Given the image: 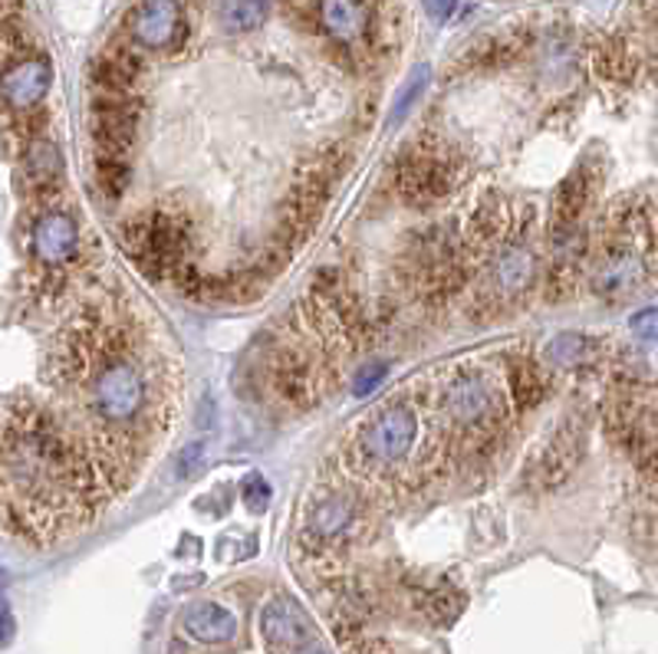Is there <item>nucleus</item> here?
I'll use <instances>...</instances> for the list:
<instances>
[{"mask_svg": "<svg viewBox=\"0 0 658 654\" xmlns=\"http://www.w3.org/2000/svg\"><path fill=\"white\" fill-rule=\"evenodd\" d=\"M270 382L274 388L297 408H307L316 401L320 382H316V365L293 346H284L274 362H270Z\"/></svg>", "mask_w": 658, "mask_h": 654, "instance_id": "11", "label": "nucleus"}, {"mask_svg": "<svg viewBox=\"0 0 658 654\" xmlns=\"http://www.w3.org/2000/svg\"><path fill=\"white\" fill-rule=\"evenodd\" d=\"M461 182V162L448 145H415L399 165V195L408 205H438Z\"/></svg>", "mask_w": 658, "mask_h": 654, "instance_id": "3", "label": "nucleus"}, {"mask_svg": "<svg viewBox=\"0 0 658 654\" xmlns=\"http://www.w3.org/2000/svg\"><path fill=\"white\" fill-rule=\"evenodd\" d=\"M415 441H418V414H415L412 405L395 401V405H385L376 418L366 421L356 444H359V454H362L366 464L395 467L412 454Z\"/></svg>", "mask_w": 658, "mask_h": 654, "instance_id": "5", "label": "nucleus"}, {"mask_svg": "<svg viewBox=\"0 0 658 654\" xmlns=\"http://www.w3.org/2000/svg\"><path fill=\"white\" fill-rule=\"evenodd\" d=\"M507 237V205L497 198H487L474 208L467 224V244L471 250H494Z\"/></svg>", "mask_w": 658, "mask_h": 654, "instance_id": "18", "label": "nucleus"}, {"mask_svg": "<svg viewBox=\"0 0 658 654\" xmlns=\"http://www.w3.org/2000/svg\"><path fill=\"white\" fill-rule=\"evenodd\" d=\"M126 250L132 260L149 273V277H165L175 273L192 250V231L185 221L165 211H149L136 221L126 224L123 231Z\"/></svg>", "mask_w": 658, "mask_h": 654, "instance_id": "2", "label": "nucleus"}, {"mask_svg": "<svg viewBox=\"0 0 658 654\" xmlns=\"http://www.w3.org/2000/svg\"><path fill=\"white\" fill-rule=\"evenodd\" d=\"M270 483L261 477V474H251L247 480H244V487H241V500H244V506L251 510V513H264L267 506H270Z\"/></svg>", "mask_w": 658, "mask_h": 654, "instance_id": "27", "label": "nucleus"}, {"mask_svg": "<svg viewBox=\"0 0 658 654\" xmlns=\"http://www.w3.org/2000/svg\"><path fill=\"white\" fill-rule=\"evenodd\" d=\"M632 329H635L642 339H651V336H655V310H651V306L638 310V313L632 316Z\"/></svg>", "mask_w": 658, "mask_h": 654, "instance_id": "30", "label": "nucleus"}, {"mask_svg": "<svg viewBox=\"0 0 658 654\" xmlns=\"http://www.w3.org/2000/svg\"><path fill=\"white\" fill-rule=\"evenodd\" d=\"M34 250L44 264H67L77 257L80 250V234H77V224L60 214V211H50L44 214L37 224H34Z\"/></svg>", "mask_w": 658, "mask_h": 654, "instance_id": "13", "label": "nucleus"}, {"mask_svg": "<svg viewBox=\"0 0 658 654\" xmlns=\"http://www.w3.org/2000/svg\"><path fill=\"white\" fill-rule=\"evenodd\" d=\"M132 37L149 50H165L185 37V14L178 0H142L132 14Z\"/></svg>", "mask_w": 658, "mask_h": 654, "instance_id": "9", "label": "nucleus"}, {"mask_svg": "<svg viewBox=\"0 0 658 654\" xmlns=\"http://www.w3.org/2000/svg\"><path fill=\"white\" fill-rule=\"evenodd\" d=\"M553 365H576L582 362L586 355V336L582 332H559L556 339L546 342V352H543Z\"/></svg>", "mask_w": 658, "mask_h": 654, "instance_id": "25", "label": "nucleus"}, {"mask_svg": "<svg viewBox=\"0 0 658 654\" xmlns=\"http://www.w3.org/2000/svg\"><path fill=\"white\" fill-rule=\"evenodd\" d=\"M320 21L323 31L339 44H356L366 31V11L359 0H323Z\"/></svg>", "mask_w": 658, "mask_h": 654, "instance_id": "19", "label": "nucleus"}, {"mask_svg": "<svg viewBox=\"0 0 658 654\" xmlns=\"http://www.w3.org/2000/svg\"><path fill=\"white\" fill-rule=\"evenodd\" d=\"M297 654H330V651L323 644H316V641H307V644L297 647Z\"/></svg>", "mask_w": 658, "mask_h": 654, "instance_id": "33", "label": "nucleus"}, {"mask_svg": "<svg viewBox=\"0 0 658 654\" xmlns=\"http://www.w3.org/2000/svg\"><path fill=\"white\" fill-rule=\"evenodd\" d=\"M533 270H536V260H533V250L527 244V237H504L497 247H494V260H490V270H487V283H490V293L497 303H513L520 300L530 283H533Z\"/></svg>", "mask_w": 658, "mask_h": 654, "instance_id": "7", "label": "nucleus"}, {"mask_svg": "<svg viewBox=\"0 0 658 654\" xmlns=\"http://www.w3.org/2000/svg\"><path fill=\"white\" fill-rule=\"evenodd\" d=\"M261 631H264V641L274 647V651H287V647H300L307 644L310 638V621L307 615L290 605V602H274L264 608L261 615Z\"/></svg>", "mask_w": 658, "mask_h": 654, "instance_id": "14", "label": "nucleus"}, {"mask_svg": "<svg viewBox=\"0 0 658 654\" xmlns=\"http://www.w3.org/2000/svg\"><path fill=\"white\" fill-rule=\"evenodd\" d=\"M586 451V431L576 418H566L540 447L533 457H527L523 483L533 490H553L559 487L579 464Z\"/></svg>", "mask_w": 658, "mask_h": 654, "instance_id": "6", "label": "nucleus"}, {"mask_svg": "<svg viewBox=\"0 0 658 654\" xmlns=\"http://www.w3.org/2000/svg\"><path fill=\"white\" fill-rule=\"evenodd\" d=\"M428 80H431V70H428V67H418V70L408 77L405 90L399 93V100H395V106H392V116H389V122H402V119L412 113V106H415V103H418V96L425 93Z\"/></svg>", "mask_w": 658, "mask_h": 654, "instance_id": "26", "label": "nucleus"}, {"mask_svg": "<svg viewBox=\"0 0 658 654\" xmlns=\"http://www.w3.org/2000/svg\"><path fill=\"white\" fill-rule=\"evenodd\" d=\"M441 408L448 421L467 434H490L500 424V398L490 382L474 369H458L445 385Z\"/></svg>", "mask_w": 658, "mask_h": 654, "instance_id": "4", "label": "nucleus"}, {"mask_svg": "<svg viewBox=\"0 0 658 654\" xmlns=\"http://www.w3.org/2000/svg\"><path fill=\"white\" fill-rule=\"evenodd\" d=\"M100 93H132L139 80V60L126 50H106L93 70Z\"/></svg>", "mask_w": 658, "mask_h": 654, "instance_id": "20", "label": "nucleus"}, {"mask_svg": "<svg viewBox=\"0 0 658 654\" xmlns=\"http://www.w3.org/2000/svg\"><path fill=\"white\" fill-rule=\"evenodd\" d=\"M385 375H389V365H385V362H366V365L356 372V378H353V395H369V392H376V388L385 382Z\"/></svg>", "mask_w": 658, "mask_h": 654, "instance_id": "28", "label": "nucleus"}, {"mask_svg": "<svg viewBox=\"0 0 658 654\" xmlns=\"http://www.w3.org/2000/svg\"><path fill=\"white\" fill-rule=\"evenodd\" d=\"M14 631H18V624H14V611H11L4 592H0V647H8V644L14 641Z\"/></svg>", "mask_w": 658, "mask_h": 654, "instance_id": "29", "label": "nucleus"}, {"mask_svg": "<svg viewBox=\"0 0 658 654\" xmlns=\"http://www.w3.org/2000/svg\"><path fill=\"white\" fill-rule=\"evenodd\" d=\"M507 392H510V401H513L517 411H530L543 398V375L527 359L523 362H510V369H507Z\"/></svg>", "mask_w": 658, "mask_h": 654, "instance_id": "21", "label": "nucleus"}, {"mask_svg": "<svg viewBox=\"0 0 658 654\" xmlns=\"http://www.w3.org/2000/svg\"><path fill=\"white\" fill-rule=\"evenodd\" d=\"M24 178L34 195H50L64 182V155L54 142H34L24 155Z\"/></svg>", "mask_w": 658, "mask_h": 654, "instance_id": "17", "label": "nucleus"}, {"mask_svg": "<svg viewBox=\"0 0 658 654\" xmlns=\"http://www.w3.org/2000/svg\"><path fill=\"white\" fill-rule=\"evenodd\" d=\"M596 63H599L602 77H609V80H628L632 70H635V60H632L628 47L619 44V40H605V44L599 47Z\"/></svg>", "mask_w": 658, "mask_h": 654, "instance_id": "24", "label": "nucleus"}, {"mask_svg": "<svg viewBox=\"0 0 658 654\" xmlns=\"http://www.w3.org/2000/svg\"><path fill=\"white\" fill-rule=\"evenodd\" d=\"M356 519V500L349 493H326L320 497L310 513H307V526L316 539L330 542V539H339Z\"/></svg>", "mask_w": 658, "mask_h": 654, "instance_id": "15", "label": "nucleus"}, {"mask_svg": "<svg viewBox=\"0 0 658 654\" xmlns=\"http://www.w3.org/2000/svg\"><path fill=\"white\" fill-rule=\"evenodd\" d=\"M96 178L103 195L119 198L129 188V159L116 152H96Z\"/></svg>", "mask_w": 658, "mask_h": 654, "instance_id": "23", "label": "nucleus"}, {"mask_svg": "<svg viewBox=\"0 0 658 654\" xmlns=\"http://www.w3.org/2000/svg\"><path fill=\"white\" fill-rule=\"evenodd\" d=\"M4 585H8V572H4V565H0V592H4Z\"/></svg>", "mask_w": 658, "mask_h": 654, "instance_id": "34", "label": "nucleus"}, {"mask_svg": "<svg viewBox=\"0 0 658 654\" xmlns=\"http://www.w3.org/2000/svg\"><path fill=\"white\" fill-rule=\"evenodd\" d=\"M152 398V385L146 369L126 355L123 349L113 352L90 385V405L103 424H129L146 414Z\"/></svg>", "mask_w": 658, "mask_h": 654, "instance_id": "1", "label": "nucleus"}, {"mask_svg": "<svg viewBox=\"0 0 658 654\" xmlns=\"http://www.w3.org/2000/svg\"><path fill=\"white\" fill-rule=\"evenodd\" d=\"M50 86H54L50 63L41 60V57H27V60L8 67V73L0 77V100L18 113H27V109L44 103Z\"/></svg>", "mask_w": 658, "mask_h": 654, "instance_id": "10", "label": "nucleus"}, {"mask_svg": "<svg viewBox=\"0 0 658 654\" xmlns=\"http://www.w3.org/2000/svg\"><path fill=\"white\" fill-rule=\"evenodd\" d=\"M136 119H139V106L132 93H100L93 103L96 149L129 155V145L136 139Z\"/></svg>", "mask_w": 658, "mask_h": 654, "instance_id": "8", "label": "nucleus"}, {"mask_svg": "<svg viewBox=\"0 0 658 654\" xmlns=\"http://www.w3.org/2000/svg\"><path fill=\"white\" fill-rule=\"evenodd\" d=\"M422 4L435 21H448L454 14V8H458V0H422Z\"/></svg>", "mask_w": 658, "mask_h": 654, "instance_id": "31", "label": "nucleus"}, {"mask_svg": "<svg viewBox=\"0 0 658 654\" xmlns=\"http://www.w3.org/2000/svg\"><path fill=\"white\" fill-rule=\"evenodd\" d=\"M201 454H205V441H195L192 447H185V451H182V467H195Z\"/></svg>", "mask_w": 658, "mask_h": 654, "instance_id": "32", "label": "nucleus"}, {"mask_svg": "<svg viewBox=\"0 0 658 654\" xmlns=\"http://www.w3.org/2000/svg\"><path fill=\"white\" fill-rule=\"evenodd\" d=\"M267 17V0H221V24L231 34H251Z\"/></svg>", "mask_w": 658, "mask_h": 654, "instance_id": "22", "label": "nucleus"}, {"mask_svg": "<svg viewBox=\"0 0 658 654\" xmlns=\"http://www.w3.org/2000/svg\"><path fill=\"white\" fill-rule=\"evenodd\" d=\"M185 631L205 644H221V641H231L234 631H238V618L218 605V602H195L192 608H185V618H182Z\"/></svg>", "mask_w": 658, "mask_h": 654, "instance_id": "16", "label": "nucleus"}, {"mask_svg": "<svg viewBox=\"0 0 658 654\" xmlns=\"http://www.w3.org/2000/svg\"><path fill=\"white\" fill-rule=\"evenodd\" d=\"M596 195V175L579 165L556 191L553 198V214H550V241L553 237H566L573 231H582V214L589 208Z\"/></svg>", "mask_w": 658, "mask_h": 654, "instance_id": "12", "label": "nucleus"}]
</instances>
